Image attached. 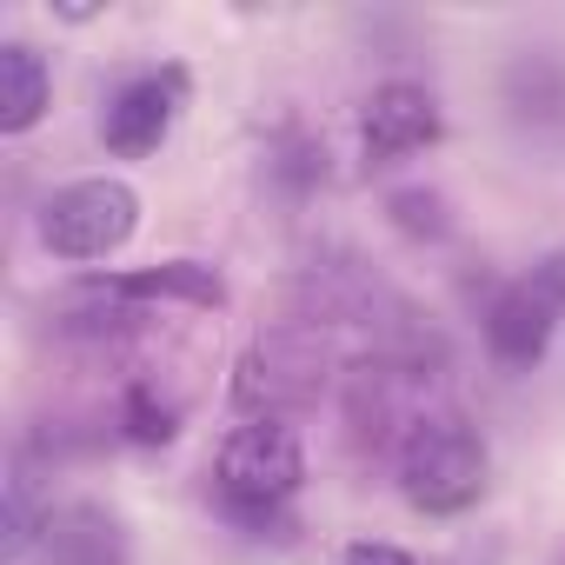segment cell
Listing matches in <instances>:
<instances>
[{
  "mask_svg": "<svg viewBox=\"0 0 565 565\" xmlns=\"http://www.w3.org/2000/svg\"><path fill=\"white\" fill-rule=\"evenodd\" d=\"M94 294L114 300H193V307H220L226 300V279L200 259H167L147 273H120V279H94Z\"/></svg>",
  "mask_w": 565,
  "mask_h": 565,
  "instance_id": "obj_9",
  "label": "cell"
},
{
  "mask_svg": "<svg viewBox=\"0 0 565 565\" xmlns=\"http://www.w3.org/2000/svg\"><path fill=\"white\" fill-rule=\"evenodd\" d=\"M134 226H140V193H134L127 180H107V173L61 186V193L41 206V239H47V253H54V259H74V266L120 253V246L134 239Z\"/></svg>",
  "mask_w": 565,
  "mask_h": 565,
  "instance_id": "obj_3",
  "label": "cell"
},
{
  "mask_svg": "<svg viewBox=\"0 0 565 565\" xmlns=\"http://www.w3.org/2000/svg\"><path fill=\"white\" fill-rule=\"evenodd\" d=\"M47 100H54L47 61H41L28 41H8V47H0V134H28V127H41Z\"/></svg>",
  "mask_w": 565,
  "mask_h": 565,
  "instance_id": "obj_10",
  "label": "cell"
},
{
  "mask_svg": "<svg viewBox=\"0 0 565 565\" xmlns=\"http://www.w3.org/2000/svg\"><path fill=\"white\" fill-rule=\"evenodd\" d=\"M180 100H186V81H180V74H140V81H127V87L107 100V120H100L107 147H114L120 160L153 153V147L167 140Z\"/></svg>",
  "mask_w": 565,
  "mask_h": 565,
  "instance_id": "obj_5",
  "label": "cell"
},
{
  "mask_svg": "<svg viewBox=\"0 0 565 565\" xmlns=\"http://www.w3.org/2000/svg\"><path fill=\"white\" fill-rule=\"evenodd\" d=\"M41 558L47 565H127V532L107 505H54L41 519Z\"/></svg>",
  "mask_w": 565,
  "mask_h": 565,
  "instance_id": "obj_7",
  "label": "cell"
},
{
  "mask_svg": "<svg viewBox=\"0 0 565 565\" xmlns=\"http://www.w3.org/2000/svg\"><path fill=\"white\" fill-rule=\"evenodd\" d=\"M127 433H134V439H147V446H160V439H173V413H167V406H153L147 393H127Z\"/></svg>",
  "mask_w": 565,
  "mask_h": 565,
  "instance_id": "obj_11",
  "label": "cell"
},
{
  "mask_svg": "<svg viewBox=\"0 0 565 565\" xmlns=\"http://www.w3.org/2000/svg\"><path fill=\"white\" fill-rule=\"evenodd\" d=\"M340 565H413V552L380 545V539H360V545H347V558H340Z\"/></svg>",
  "mask_w": 565,
  "mask_h": 565,
  "instance_id": "obj_12",
  "label": "cell"
},
{
  "mask_svg": "<svg viewBox=\"0 0 565 565\" xmlns=\"http://www.w3.org/2000/svg\"><path fill=\"white\" fill-rule=\"evenodd\" d=\"M399 492H406V505H419L433 519L479 505V492H486V439L452 413L419 419L399 439Z\"/></svg>",
  "mask_w": 565,
  "mask_h": 565,
  "instance_id": "obj_1",
  "label": "cell"
},
{
  "mask_svg": "<svg viewBox=\"0 0 565 565\" xmlns=\"http://www.w3.org/2000/svg\"><path fill=\"white\" fill-rule=\"evenodd\" d=\"M532 287H539L545 300H558V307H565V253H552V259H539V266H532Z\"/></svg>",
  "mask_w": 565,
  "mask_h": 565,
  "instance_id": "obj_13",
  "label": "cell"
},
{
  "mask_svg": "<svg viewBox=\"0 0 565 565\" xmlns=\"http://www.w3.org/2000/svg\"><path fill=\"white\" fill-rule=\"evenodd\" d=\"M558 300H545L532 279L525 287H512V294H499L492 300V313H486V340H492V360L499 366H539L545 360V347H552V327H558Z\"/></svg>",
  "mask_w": 565,
  "mask_h": 565,
  "instance_id": "obj_8",
  "label": "cell"
},
{
  "mask_svg": "<svg viewBox=\"0 0 565 565\" xmlns=\"http://www.w3.org/2000/svg\"><path fill=\"white\" fill-rule=\"evenodd\" d=\"M360 134H366V153H373V160H406V153H419V147L439 140V107H433L426 87L386 81V87H373Z\"/></svg>",
  "mask_w": 565,
  "mask_h": 565,
  "instance_id": "obj_6",
  "label": "cell"
},
{
  "mask_svg": "<svg viewBox=\"0 0 565 565\" xmlns=\"http://www.w3.org/2000/svg\"><path fill=\"white\" fill-rule=\"evenodd\" d=\"M239 406L253 419H287L294 406H307L320 393V360L300 347V340H259L246 360H239V380H233Z\"/></svg>",
  "mask_w": 565,
  "mask_h": 565,
  "instance_id": "obj_4",
  "label": "cell"
},
{
  "mask_svg": "<svg viewBox=\"0 0 565 565\" xmlns=\"http://www.w3.org/2000/svg\"><path fill=\"white\" fill-rule=\"evenodd\" d=\"M307 479V446L287 419H246L239 433H226L220 446V492L226 505L266 519L273 505H287Z\"/></svg>",
  "mask_w": 565,
  "mask_h": 565,
  "instance_id": "obj_2",
  "label": "cell"
}]
</instances>
